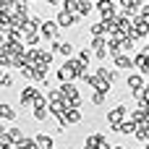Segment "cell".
<instances>
[{
    "label": "cell",
    "mask_w": 149,
    "mask_h": 149,
    "mask_svg": "<svg viewBox=\"0 0 149 149\" xmlns=\"http://www.w3.org/2000/svg\"><path fill=\"white\" fill-rule=\"evenodd\" d=\"M39 97H42V92H39L37 86H24L21 94H18V102H21V105H34Z\"/></svg>",
    "instance_id": "cell-1"
},
{
    "label": "cell",
    "mask_w": 149,
    "mask_h": 149,
    "mask_svg": "<svg viewBox=\"0 0 149 149\" xmlns=\"http://www.w3.org/2000/svg\"><path fill=\"white\" fill-rule=\"evenodd\" d=\"M126 115H128V110H126L123 105H118V107H113V110L107 113V123H110V126L118 131V126L123 123V118H126Z\"/></svg>",
    "instance_id": "cell-2"
},
{
    "label": "cell",
    "mask_w": 149,
    "mask_h": 149,
    "mask_svg": "<svg viewBox=\"0 0 149 149\" xmlns=\"http://www.w3.org/2000/svg\"><path fill=\"white\" fill-rule=\"evenodd\" d=\"M79 21V16L76 13H71V10H65V8H60L58 10V18H55V24L58 26H71V24H76Z\"/></svg>",
    "instance_id": "cell-3"
},
{
    "label": "cell",
    "mask_w": 149,
    "mask_h": 149,
    "mask_svg": "<svg viewBox=\"0 0 149 149\" xmlns=\"http://www.w3.org/2000/svg\"><path fill=\"white\" fill-rule=\"evenodd\" d=\"M58 29H60V26H58L55 21H45L42 29H39V37H45V39H55V37H58Z\"/></svg>",
    "instance_id": "cell-4"
},
{
    "label": "cell",
    "mask_w": 149,
    "mask_h": 149,
    "mask_svg": "<svg viewBox=\"0 0 149 149\" xmlns=\"http://www.w3.org/2000/svg\"><path fill=\"white\" fill-rule=\"evenodd\" d=\"M52 50L60 52L63 58H68V55L73 52V45H71V42H52Z\"/></svg>",
    "instance_id": "cell-5"
},
{
    "label": "cell",
    "mask_w": 149,
    "mask_h": 149,
    "mask_svg": "<svg viewBox=\"0 0 149 149\" xmlns=\"http://www.w3.org/2000/svg\"><path fill=\"white\" fill-rule=\"evenodd\" d=\"M0 120H16V110L8 102H0Z\"/></svg>",
    "instance_id": "cell-6"
},
{
    "label": "cell",
    "mask_w": 149,
    "mask_h": 149,
    "mask_svg": "<svg viewBox=\"0 0 149 149\" xmlns=\"http://www.w3.org/2000/svg\"><path fill=\"white\" fill-rule=\"evenodd\" d=\"M34 141H37V149H52V136L47 134H37Z\"/></svg>",
    "instance_id": "cell-7"
},
{
    "label": "cell",
    "mask_w": 149,
    "mask_h": 149,
    "mask_svg": "<svg viewBox=\"0 0 149 149\" xmlns=\"http://www.w3.org/2000/svg\"><path fill=\"white\" fill-rule=\"evenodd\" d=\"M115 5H118V3H97V10L102 13V18H110V16L115 13Z\"/></svg>",
    "instance_id": "cell-8"
},
{
    "label": "cell",
    "mask_w": 149,
    "mask_h": 149,
    "mask_svg": "<svg viewBox=\"0 0 149 149\" xmlns=\"http://www.w3.org/2000/svg\"><path fill=\"white\" fill-rule=\"evenodd\" d=\"M63 120H65V123H79V120H81L79 107H68V110H65V115H63Z\"/></svg>",
    "instance_id": "cell-9"
},
{
    "label": "cell",
    "mask_w": 149,
    "mask_h": 149,
    "mask_svg": "<svg viewBox=\"0 0 149 149\" xmlns=\"http://www.w3.org/2000/svg\"><path fill=\"white\" fill-rule=\"evenodd\" d=\"M120 5H123V13H126V16H134L136 10H141V8H139L141 3H136V0H126V3H120Z\"/></svg>",
    "instance_id": "cell-10"
},
{
    "label": "cell",
    "mask_w": 149,
    "mask_h": 149,
    "mask_svg": "<svg viewBox=\"0 0 149 149\" xmlns=\"http://www.w3.org/2000/svg\"><path fill=\"white\" fill-rule=\"evenodd\" d=\"M50 115V105H34V120H45Z\"/></svg>",
    "instance_id": "cell-11"
},
{
    "label": "cell",
    "mask_w": 149,
    "mask_h": 149,
    "mask_svg": "<svg viewBox=\"0 0 149 149\" xmlns=\"http://www.w3.org/2000/svg\"><path fill=\"white\" fill-rule=\"evenodd\" d=\"M136 139L139 141H149V120L141 123V126H136Z\"/></svg>",
    "instance_id": "cell-12"
},
{
    "label": "cell",
    "mask_w": 149,
    "mask_h": 149,
    "mask_svg": "<svg viewBox=\"0 0 149 149\" xmlns=\"http://www.w3.org/2000/svg\"><path fill=\"white\" fill-rule=\"evenodd\" d=\"M115 65H118V68H134V60L123 52V55H118V58H115Z\"/></svg>",
    "instance_id": "cell-13"
},
{
    "label": "cell",
    "mask_w": 149,
    "mask_h": 149,
    "mask_svg": "<svg viewBox=\"0 0 149 149\" xmlns=\"http://www.w3.org/2000/svg\"><path fill=\"white\" fill-rule=\"evenodd\" d=\"M118 131L126 134V136H128V134H136V123H134V120H123V123L118 126Z\"/></svg>",
    "instance_id": "cell-14"
},
{
    "label": "cell",
    "mask_w": 149,
    "mask_h": 149,
    "mask_svg": "<svg viewBox=\"0 0 149 149\" xmlns=\"http://www.w3.org/2000/svg\"><path fill=\"white\" fill-rule=\"evenodd\" d=\"M13 63H16V60H13L8 52H0V71H3V73H5V68H10Z\"/></svg>",
    "instance_id": "cell-15"
},
{
    "label": "cell",
    "mask_w": 149,
    "mask_h": 149,
    "mask_svg": "<svg viewBox=\"0 0 149 149\" xmlns=\"http://www.w3.org/2000/svg\"><path fill=\"white\" fill-rule=\"evenodd\" d=\"M92 5H94V3H89V0H79V13L86 16V13L92 10Z\"/></svg>",
    "instance_id": "cell-16"
},
{
    "label": "cell",
    "mask_w": 149,
    "mask_h": 149,
    "mask_svg": "<svg viewBox=\"0 0 149 149\" xmlns=\"http://www.w3.org/2000/svg\"><path fill=\"white\" fill-rule=\"evenodd\" d=\"M0 86H5V89L13 86V76L10 73H0Z\"/></svg>",
    "instance_id": "cell-17"
},
{
    "label": "cell",
    "mask_w": 149,
    "mask_h": 149,
    "mask_svg": "<svg viewBox=\"0 0 149 149\" xmlns=\"http://www.w3.org/2000/svg\"><path fill=\"white\" fill-rule=\"evenodd\" d=\"M79 60H81L84 65H89V60H92V52H89V50H81V52H79Z\"/></svg>",
    "instance_id": "cell-18"
},
{
    "label": "cell",
    "mask_w": 149,
    "mask_h": 149,
    "mask_svg": "<svg viewBox=\"0 0 149 149\" xmlns=\"http://www.w3.org/2000/svg\"><path fill=\"white\" fill-rule=\"evenodd\" d=\"M105 97H107V92H94L92 102H94V105H102V102H105Z\"/></svg>",
    "instance_id": "cell-19"
},
{
    "label": "cell",
    "mask_w": 149,
    "mask_h": 149,
    "mask_svg": "<svg viewBox=\"0 0 149 149\" xmlns=\"http://www.w3.org/2000/svg\"><path fill=\"white\" fill-rule=\"evenodd\" d=\"M94 55H97L100 60H105V58H107V50H94Z\"/></svg>",
    "instance_id": "cell-20"
},
{
    "label": "cell",
    "mask_w": 149,
    "mask_h": 149,
    "mask_svg": "<svg viewBox=\"0 0 149 149\" xmlns=\"http://www.w3.org/2000/svg\"><path fill=\"white\" fill-rule=\"evenodd\" d=\"M141 73H149V55H147V60H144V65H141Z\"/></svg>",
    "instance_id": "cell-21"
},
{
    "label": "cell",
    "mask_w": 149,
    "mask_h": 149,
    "mask_svg": "<svg viewBox=\"0 0 149 149\" xmlns=\"http://www.w3.org/2000/svg\"><path fill=\"white\" fill-rule=\"evenodd\" d=\"M0 149H13V147H10V144H3V147H0Z\"/></svg>",
    "instance_id": "cell-22"
},
{
    "label": "cell",
    "mask_w": 149,
    "mask_h": 149,
    "mask_svg": "<svg viewBox=\"0 0 149 149\" xmlns=\"http://www.w3.org/2000/svg\"><path fill=\"white\" fill-rule=\"evenodd\" d=\"M113 149H126V147H113Z\"/></svg>",
    "instance_id": "cell-23"
},
{
    "label": "cell",
    "mask_w": 149,
    "mask_h": 149,
    "mask_svg": "<svg viewBox=\"0 0 149 149\" xmlns=\"http://www.w3.org/2000/svg\"><path fill=\"white\" fill-rule=\"evenodd\" d=\"M84 149H86V147H84Z\"/></svg>",
    "instance_id": "cell-24"
}]
</instances>
